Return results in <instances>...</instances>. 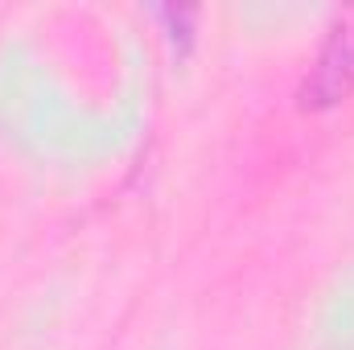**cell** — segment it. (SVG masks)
<instances>
[{
    "mask_svg": "<svg viewBox=\"0 0 354 350\" xmlns=\"http://www.w3.org/2000/svg\"><path fill=\"white\" fill-rule=\"evenodd\" d=\"M351 91H354V17L342 21L330 33V42L322 46V54H317V62H313V71L301 87V103L322 111V107L342 103Z\"/></svg>",
    "mask_w": 354,
    "mask_h": 350,
    "instance_id": "1",
    "label": "cell"
}]
</instances>
